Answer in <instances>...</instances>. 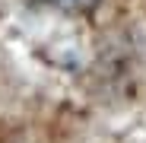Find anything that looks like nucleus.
Masks as SVG:
<instances>
[{"instance_id":"f257e3e1","label":"nucleus","mask_w":146,"mask_h":143,"mask_svg":"<svg viewBox=\"0 0 146 143\" xmlns=\"http://www.w3.org/2000/svg\"><path fill=\"white\" fill-rule=\"evenodd\" d=\"M48 3H54L60 10H83V7H92L95 0H48Z\"/></svg>"}]
</instances>
